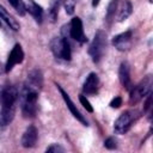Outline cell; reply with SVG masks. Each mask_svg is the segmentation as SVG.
Wrapping results in <instances>:
<instances>
[{"mask_svg":"<svg viewBox=\"0 0 153 153\" xmlns=\"http://www.w3.org/2000/svg\"><path fill=\"white\" fill-rule=\"evenodd\" d=\"M20 106L24 117H33L37 112V102H38V92L23 87L20 93Z\"/></svg>","mask_w":153,"mask_h":153,"instance_id":"6da1fadb","label":"cell"},{"mask_svg":"<svg viewBox=\"0 0 153 153\" xmlns=\"http://www.w3.org/2000/svg\"><path fill=\"white\" fill-rule=\"evenodd\" d=\"M105 48H106V35L104 31L99 30L94 35L93 41L88 48V54L92 57V61L94 63H98L102 60L104 51H105Z\"/></svg>","mask_w":153,"mask_h":153,"instance_id":"7a4b0ae2","label":"cell"},{"mask_svg":"<svg viewBox=\"0 0 153 153\" xmlns=\"http://www.w3.org/2000/svg\"><path fill=\"white\" fill-rule=\"evenodd\" d=\"M50 50L53 51L54 56L61 60L69 61L72 57L71 53V45L68 41L63 37H55L50 42Z\"/></svg>","mask_w":153,"mask_h":153,"instance_id":"3957f363","label":"cell"},{"mask_svg":"<svg viewBox=\"0 0 153 153\" xmlns=\"http://www.w3.org/2000/svg\"><path fill=\"white\" fill-rule=\"evenodd\" d=\"M152 85H153V81H152V75H147L146 78H143V80H141L140 84H137L130 92V98H129V102L130 104H136L139 103L143 97H146L148 93H151V90H152Z\"/></svg>","mask_w":153,"mask_h":153,"instance_id":"277c9868","label":"cell"},{"mask_svg":"<svg viewBox=\"0 0 153 153\" xmlns=\"http://www.w3.org/2000/svg\"><path fill=\"white\" fill-rule=\"evenodd\" d=\"M136 116H135V112L134 111H126L123 114L120 115V117L115 121V124H114V130L116 134H124L127 133L133 122L135 121Z\"/></svg>","mask_w":153,"mask_h":153,"instance_id":"5b68a950","label":"cell"},{"mask_svg":"<svg viewBox=\"0 0 153 153\" xmlns=\"http://www.w3.org/2000/svg\"><path fill=\"white\" fill-rule=\"evenodd\" d=\"M18 99V91L14 86H7L2 90L0 96L1 109H16V103Z\"/></svg>","mask_w":153,"mask_h":153,"instance_id":"8992f818","label":"cell"},{"mask_svg":"<svg viewBox=\"0 0 153 153\" xmlns=\"http://www.w3.org/2000/svg\"><path fill=\"white\" fill-rule=\"evenodd\" d=\"M42 86H43V75H42V72L38 71V69L31 71L27 74V78H26V81L24 84V87L25 88H29V90H32V91H36V92H39L41 88H42Z\"/></svg>","mask_w":153,"mask_h":153,"instance_id":"52a82bcc","label":"cell"},{"mask_svg":"<svg viewBox=\"0 0 153 153\" xmlns=\"http://www.w3.org/2000/svg\"><path fill=\"white\" fill-rule=\"evenodd\" d=\"M69 35L71 37L80 43H85L87 41L85 33H84V27H82V22L79 17H74L71 22V27H69Z\"/></svg>","mask_w":153,"mask_h":153,"instance_id":"ba28073f","label":"cell"},{"mask_svg":"<svg viewBox=\"0 0 153 153\" xmlns=\"http://www.w3.org/2000/svg\"><path fill=\"white\" fill-rule=\"evenodd\" d=\"M131 39H133V32L131 31H126V32H122V33L115 36L112 38V44L117 50L126 51L130 48Z\"/></svg>","mask_w":153,"mask_h":153,"instance_id":"9c48e42d","label":"cell"},{"mask_svg":"<svg viewBox=\"0 0 153 153\" xmlns=\"http://www.w3.org/2000/svg\"><path fill=\"white\" fill-rule=\"evenodd\" d=\"M24 60V51L22 49V45L20 44H16L12 49V51L8 55V59L6 61V66H5V71L8 73L10 71H12V68L20 63L22 61Z\"/></svg>","mask_w":153,"mask_h":153,"instance_id":"30bf717a","label":"cell"},{"mask_svg":"<svg viewBox=\"0 0 153 153\" xmlns=\"http://www.w3.org/2000/svg\"><path fill=\"white\" fill-rule=\"evenodd\" d=\"M57 88H59V91H60V93H61V96H62V98H63V100H65V103H66V105H67V108L69 109V111L72 112V115L78 120V121H80L84 126H87V121L85 120V117L80 114V111L76 109V106L74 105V103L72 102V99L69 98V96L67 94V92L60 86V85H57Z\"/></svg>","mask_w":153,"mask_h":153,"instance_id":"8fae6325","label":"cell"},{"mask_svg":"<svg viewBox=\"0 0 153 153\" xmlns=\"http://www.w3.org/2000/svg\"><path fill=\"white\" fill-rule=\"evenodd\" d=\"M37 137H38V130L35 126H29L23 136H22V146L25 148H31L36 145L37 142Z\"/></svg>","mask_w":153,"mask_h":153,"instance_id":"7c38bea8","label":"cell"},{"mask_svg":"<svg viewBox=\"0 0 153 153\" xmlns=\"http://www.w3.org/2000/svg\"><path fill=\"white\" fill-rule=\"evenodd\" d=\"M131 4L130 1L128 0H122L117 2V6H116V14H115V19L117 22H123L126 20L130 14H131Z\"/></svg>","mask_w":153,"mask_h":153,"instance_id":"4fadbf2b","label":"cell"},{"mask_svg":"<svg viewBox=\"0 0 153 153\" xmlns=\"http://www.w3.org/2000/svg\"><path fill=\"white\" fill-rule=\"evenodd\" d=\"M99 88V78L96 73H90L82 85V92L86 94H94Z\"/></svg>","mask_w":153,"mask_h":153,"instance_id":"5bb4252c","label":"cell"},{"mask_svg":"<svg viewBox=\"0 0 153 153\" xmlns=\"http://www.w3.org/2000/svg\"><path fill=\"white\" fill-rule=\"evenodd\" d=\"M118 78H120L122 86L129 90L131 86V80H130V68H129L128 62L121 63L120 69H118Z\"/></svg>","mask_w":153,"mask_h":153,"instance_id":"9a60e30c","label":"cell"},{"mask_svg":"<svg viewBox=\"0 0 153 153\" xmlns=\"http://www.w3.org/2000/svg\"><path fill=\"white\" fill-rule=\"evenodd\" d=\"M25 10L33 17V19L38 24L42 23V20H43V10H42V7L38 4H36L33 0H27V4L25 6Z\"/></svg>","mask_w":153,"mask_h":153,"instance_id":"2e32d148","label":"cell"},{"mask_svg":"<svg viewBox=\"0 0 153 153\" xmlns=\"http://www.w3.org/2000/svg\"><path fill=\"white\" fill-rule=\"evenodd\" d=\"M0 19H2V20L10 26V29H12L13 31H18V30L20 29L19 23L8 13V11H7L2 5H0Z\"/></svg>","mask_w":153,"mask_h":153,"instance_id":"e0dca14e","label":"cell"},{"mask_svg":"<svg viewBox=\"0 0 153 153\" xmlns=\"http://www.w3.org/2000/svg\"><path fill=\"white\" fill-rule=\"evenodd\" d=\"M16 109H1L0 111V124L2 127L10 124L14 117Z\"/></svg>","mask_w":153,"mask_h":153,"instance_id":"ac0fdd59","label":"cell"},{"mask_svg":"<svg viewBox=\"0 0 153 153\" xmlns=\"http://www.w3.org/2000/svg\"><path fill=\"white\" fill-rule=\"evenodd\" d=\"M117 2H118V0H112V1L109 4V6H108L106 17H105V19H106L108 24H110V23H111V22L115 19V14H116V6H117Z\"/></svg>","mask_w":153,"mask_h":153,"instance_id":"d6986e66","label":"cell"},{"mask_svg":"<svg viewBox=\"0 0 153 153\" xmlns=\"http://www.w3.org/2000/svg\"><path fill=\"white\" fill-rule=\"evenodd\" d=\"M59 6H60V0H54L53 4H51L50 11H49V17H50V20H51V22H55L56 18H57V14H59Z\"/></svg>","mask_w":153,"mask_h":153,"instance_id":"ffe728a7","label":"cell"},{"mask_svg":"<svg viewBox=\"0 0 153 153\" xmlns=\"http://www.w3.org/2000/svg\"><path fill=\"white\" fill-rule=\"evenodd\" d=\"M8 2L14 7V10L20 14L24 16L25 14V5L22 0H8Z\"/></svg>","mask_w":153,"mask_h":153,"instance_id":"44dd1931","label":"cell"},{"mask_svg":"<svg viewBox=\"0 0 153 153\" xmlns=\"http://www.w3.org/2000/svg\"><path fill=\"white\" fill-rule=\"evenodd\" d=\"M75 0H63V6L67 14H73L75 10Z\"/></svg>","mask_w":153,"mask_h":153,"instance_id":"7402d4cb","label":"cell"},{"mask_svg":"<svg viewBox=\"0 0 153 153\" xmlns=\"http://www.w3.org/2000/svg\"><path fill=\"white\" fill-rule=\"evenodd\" d=\"M79 100H80L81 105H82V106H84L88 112H92V111H93V108H92V105L90 104V102H88V99L86 98V96L80 94V96H79Z\"/></svg>","mask_w":153,"mask_h":153,"instance_id":"603a6c76","label":"cell"},{"mask_svg":"<svg viewBox=\"0 0 153 153\" xmlns=\"http://www.w3.org/2000/svg\"><path fill=\"white\" fill-rule=\"evenodd\" d=\"M47 152H49V153H62V152H65V148L61 147L57 143H54V145H51L47 148Z\"/></svg>","mask_w":153,"mask_h":153,"instance_id":"cb8c5ba5","label":"cell"},{"mask_svg":"<svg viewBox=\"0 0 153 153\" xmlns=\"http://www.w3.org/2000/svg\"><path fill=\"white\" fill-rule=\"evenodd\" d=\"M104 146L108 148V149H114L117 147V141L114 139V137H108L105 141H104Z\"/></svg>","mask_w":153,"mask_h":153,"instance_id":"d4e9b609","label":"cell"},{"mask_svg":"<svg viewBox=\"0 0 153 153\" xmlns=\"http://www.w3.org/2000/svg\"><path fill=\"white\" fill-rule=\"evenodd\" d=\"M122 105V98L121 97H115L111 102H110V106L111 108H115V109H117V108H120Z\"/></svg>","mask_w":153,"mask_h":153,"instance_id":"484cf974","label":"cell"},{"mask_svg":"<svg viewBox=\"0 0 153 153\" xmlns=\"http://www.w3.org/2000/svg\"><path fill=\"white\" fill-rule=\"evenodd\" d=\"M99 1H100V0H92V6H93V7H96V6H98V4H99Z\"/></svg>","mask_w":153,"mask_h":153,"instance_id":"4316f807","label":"cell"}]
</instances>
